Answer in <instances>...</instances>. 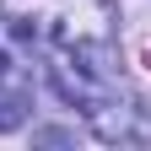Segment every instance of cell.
<instances>
[{"label": "cell", "mask_w": 151, "mask_h": 151, "mask_svg": "<svg viewBox=\"0 0 151 151\" xmlns=\"http://www.w3.org/2000/svg\"><path fill=\"white\" fill-rule=\"evenodd\" d=\"M22 119H27V103L22 97H6V103H0V129H16Z\"/></svg>", "instance_id": "cell-1"}, {"label": "cell", "mask_w": 151, "mask_h": 151, "mask_svg": "<svg viewBox=\"0 0 151 151\" xmlns=\"http://www.w3.org/2000/svg\"><path fill=\"white\" fill-rule=\"evenodd\" d=\"M6 70H11V60H6V54H0V76H6Z\"/></svg>", "instance_id": "cell-2"}, {"label": "cell", "mask_w": 151, "mask_h": 151, "mask_svg": "<svg viewBox=\"0 0 151 151\" xmlns=\"http://www.w3.org/2000/svg\"><path fill=\"white\" fill-rule=\"evenodd\" d=\"M146 65H151V54H146Z\"/></svg>", "instance_id": "cell-3"}]
</instances>
